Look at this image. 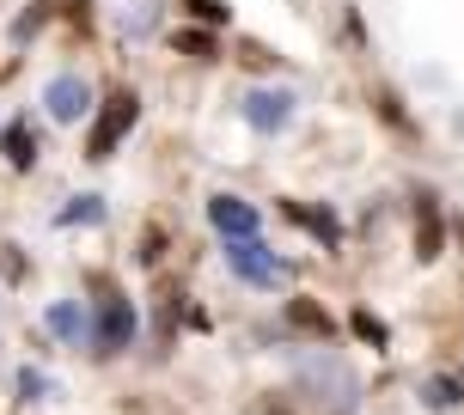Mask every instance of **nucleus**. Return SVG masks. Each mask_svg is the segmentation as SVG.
Returning a JSON list of instances; mask_svg holds the SVG:
<instances>
[{
	"label": "nucleus",
	"mask_w": 464,
	"mask_h": 415,
	"mask_svg": "<svg viewBox=\"0 0 464 415\" xmlns=\"http://www.w3.org/2000/svg\"><path fill=\"white\" fill-rule=\"evenodd\" d=\"M300 385H312L330 410H354V397H361V379H354L348 361H336V354H312V361H300Z\"/></svg>",
	"instance_id": "1"
},
{
	"label": "nucleus",
	"mask_w": 464,
	"mask_h": 415,
	"mask_svg": "<svg viewBox=\"0 0 464 415\" xmlns=\"http://www.w3.org/2000/svg\"><path fill=\"white\" fill-rule=\"evenodd\" d=\"M135 122H140V98L135 92H111V98H104V116L92 122V147H86V159H111L116 147L129 140Z\"/></svg>",
	"instance_id": "2"
},
{
	"label": "nucleus",
	"mask_w": 464,
	"mask_h": 415,
	"mask_svg": "<svg viewBox=\"0 0 464 415\" xmlns=\"http://www.w3.org/2000/svg\"><path fill=\"white\" fill-rule=\"evenodd\" d=\"M227 269L238 281H251V287H276L281 281V256L251 232V238H227Z\"/></svg>",
	"instance_id": "3"
},
{
	"label": "nucleus",
	"mask_w": 464,
	"mask_h": 415,
	"mask_svg": "<svg viewBox=\"0 0 464 415\" xmlns=\"http://www.w3.org/2000/svg\"><path fill=\"white\" fill-rule=\"evenodd\" d=\"M92 343L104 348V354L135 343V305L122 300V294H104V305H98V318H92Z\"/></svg>",
	"instance_id": "4"
},
{
	"label": "nucleus",
	"mask_w": 464,
	"mask_h": 415,
	"mask_svg": "<svg viewBox=\"0 0 464 415\" xmlns=\"http://www.w3.org/2000/svg\"><path fill=\"white\" fill-rule=\"evenodd\" d=\"M44 104H49L55 122H80L86 104H92V86H86L80 73H55V80H49V92H44Z\"/></svg>",
	"instance_id": "5"
},
{
	"label": "nucleus",
	"mask_w": 464,
	"mask_h": 415,
	"mask_svg": "<svg viewBox=\"0 0 464 415\" xmlns=\"http://www.w3.org/2000/svg\"><path fill=\"white\" fill-rule=\"evenodd\" d=\"M287 116H294V92H281V86L245 98V122L263 129V135H281V129H287Z\"/></svg>",
	"instance_id": "6"
},
{
	"label": "nucleus",
	"mask_w": 464,
	"mask_h": 415,
	"mask_svg": "<svg viewBox=\"0 0 464 415\" xmlns=\"http://www.w3.org/2000/svg\"><path fill=\"white\" fill-rule=\"evenodd\" d=\"M208 220L227 232V238H251V232H256V208L238 202V196H214V202H208Z\"/></svg>",
	"instance_id": "7"
},
{
	"label": "nucleus",
	"mask_w": 464,
	"mask_h": 415,
	"mask_svg": "<svg viewBox=\"0 0 464 415\" xmlns=\"http://www.w3.org/2000/svg\"><path fill=\"white\" fill-rule=\"evenodd\" d=\"M0 153H6V165H13V171H31V165H37V135H31V122H6Z\"/></svg>",
	"instance_id": "8"
},
{
	"label": "nucleus",
	"mask_w": 464,
	"mask_h": 415,
	"mask_svg": "<svg viewBox=\"0 0 464 415\" xmlns=\"http://www.w3.org/2000/svg\"><path fill=\"white\" fill-rule=\"evenodd\" d=\"M416 256H440V208H434V196H416Z\"/></svg>",
	"instance_id": "9"
},
{
	"label": "nucleus",
	"mask_w": 464,
	"mask_h": 415,
	"mask_svg": "<svg viewBox=\"0 0 464 415\" xmlns=\"http://www.w3.org/2000/svg\"><path fill=\"white\" fill-rule=\"evenodd\" d=\"M287 318H294V330H305V336H336V318H330L318 300H305V294L287 305Z\"/></svg>",
	"instance_id": "10"
},
{
	"label": "nucleus",
	"mask_w": 464,
	"mask_h": 415,
	"mask_svg": "<svg viewBox=\"0 0 464 415\" xmlns=\"http://www.w3.org/2000/svg\"><path fill=\"white\" fill-rule=\"evenodd\" d=\"M49 330L62 343H86V312L80 305H49Z\"/></svg>",
	"instance_id": "11"
},
{
	"label": "nucleus",
	"mask_w": 464,
	"mask_h": 415,
	"mask_svg": "<svg viewBox=\"0 0 464 415\" xmlns=\"http://www.w3.org/2000/svg\"><path fill=\"white\" fill-rule=\"evenodd\" d=\"M287 220H294V227H312V232H318V238H330V245H336V214H324V208L287 202Z\"/></svg>",
	"instance_id": "12"
},
{
	"label": "nucleus",
	"mask_w": 464,
	"mask_h": 415,
	"mask_svg": "<svg viewBox=\"0 0 464 415\" xmlns=\"http://www.w3.org/2000/svg\"><path fill=\"white\" fill-rule=\"evenodd\" d=\"M92 220H104L98 196H73V208H62V227H92Z\"/></svg>",
	"instance_id": "13"
},
{
	"label": "nucleus",
	"mask_w": 464,
	"mask_h": 415,
	"mask_svg": "<svg viewBox=\"0 0 464 415\" xmlns=\"http://www.w3.org/2000/svg\"><path fill=\"white\" fill-rule=\"evenodd\" d=\"M421 397H428L434 410H459V403H464V397H459V379H428V385H421Z\"/></svg>",
	"instance_id": "14"
},
{
	"label": "nucleus",
	"mask_w": 464,
	"mask_h": 415,
	"mask_svg": "<svg viewBox=\"0 0 464 415\" xmlns=\"http://www.w3.org/2000/svg\"><path fill=\"white\" fill-rule=\"evenodd\" d=\"M171 43L184 49V55H196V62H208V55H214V37H208V31H178Z\"/></svg>",
	"instance_id": "15"
},
{
	"label": "nucleus",
	"mask_w": 464,
	"mask_h": 415,
	"mask_svg": "<svg viewBox=\"0 0 464 415\" xmlns=\"http://www.w3.org/2000/svg\"><path fill=\"white\" fill-rule=\"evenodd\" d=\"M196 19H208V24H220V19H227V6H220V0H196Z\"/></svg>",
	"instance_id": "16"
}]
</instances>
